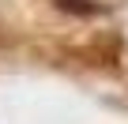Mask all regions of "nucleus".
Wrapping results in <instances>:
<instances>
[{
	"label": "nucleus",
	"mask_w": 128,
	"mask_h": 124,
	"mask_svg": "<svg viewBox=\"0 0 128 124\" xmlns=\"http://www.w3.org/2000/svg\"><path fill=\"white\" fill-rule=\"evenodd\" d=\"M60 8H68V11H76V15H94V4H87V0H56Z\"/></svg>",
	"instance_id": "obj_1"
}]
</instances>
